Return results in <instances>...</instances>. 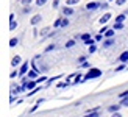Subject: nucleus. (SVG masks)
Returning <instances> with one entry per match:
<instances>
[{
	"instance_id": "nucleus-32",
	"label": "nucleus",
	"mask_w": 128,
	"mask_h": 117,
	"mask_svg": "<svg viewBox=\"0 0 128 117\" xmlns=\"http://www.w3.org/2000/svg\"><path fill=\"white\" fill-rule=\"evenodd\" d=\"M78 67H80V69H91L92 66H91V64H89L88 61H84V62H83V64H80Z\"/></svg>"
},
{
	"instance_id": "nucleus-26",
	"label": "nucleus",
	"mask_w": 128,
	"mask_h": 117,
	"mask_svg": "<svg viewBox=\"0 0 128 117\" xmlns=\"http://www.w3.org/2000/svg\"><path fill=\"white\" fill-rule=\"evenodd\" d=\"M17 28V22L12 19V20H10V31H14Z\"/></svg>"
},
{
	"instance_id": "nucleus-3",
	"label": "nucleus",
	"mask_w": 128,
	"mask_h": 117,
	"mask_svg": "<svg viewBox=\"0 0 128 117\" xmlns=\"http://www.w3.org/2000/svg\"><path fill=\"white\" fill-rule=\"evenodd\" d=\"M20 92H25V90H24V86H22V84H20V86H17V84L12 83V84H11V97L19 95Z\"/></svg>"
},
{
	"instance_id": "nucleus-1",
	"label": "nucleus",
	"mask_w": 128,
	"mask_h": 117,
	"mask_svg": "<svg viewBox=\"0 0 128 117\" xmlns=\"http://www.w3.org/2000/svg\"><path fill=\"white\" fill-rule=\"evenodd\" d=\"M102 75H103V72H102L100 69H97V67H91V69H89L88 72L84 74V81L95 80V78H100Z\"/></svg>"
},
{
	"instance_id": "nucleus-31",
	"label": "nucleus",
	"mask_w": 128,
	"mask_h": 117,
	"mask_svg": "<svg viewBox=\"0 0 128 117\" xmlns=\"http://www.w3.org/2000/svg\"><path fill=\"white\" fill-rule=\"evenodd\" d=\"M103 34H102V33H98V34H95L94 36V39H95V42H102V41H103Z\"/></svg>"
},
{
	"instance_id": "nucleus-8",
	"label": "nucleus",
	"mask_w": 128,
	"mask_h": 117,
	"mask_svg": "<svg viewBox=\"0 0 128 117\" xmlns=\"http://www.w3.org/2000/svg\"><path fill=\"white\" fill-rule=\"evenodd\" d=\"M20 64H22V56H20V55L12 56V60H11V67H19Z\"/></svg>"
},
{
	"instance_id": "nucleus-35",
	"label": "nucleus",
	"mask_w": 128,
	"mask_h": 117,
	"mask_svg": "<svg viewBox=\"0 0 128 117\" xmlns=\"http://www.w3.org/2000/svg\"><path fill=\"white\" fill-rule=\"evenodd\" d=\"M119 98L122 100V98H128V90H124V92H120L119 94Z\"/></svg>"
},
{
	"instance_id": "nucleus-27",
	"label": "nucleus",
	"mask_w": 128,
	"mask_h": 117,
	"mask_svg": "<svg viewBox=\"0 0 128 117\" xmlns=\"http://www.w3.org/2000/svg\"><path fill=\"white\" fill-rule=\"evenodd\" d=\"M95 44H97V42H95ZM95 44H92V45H89V47H88V52H89L91 55L97 52V45H95Z\"/></svg>"
},
{
	"instance_id": "nucleus-6",
	"label": "nucleus",
	"mask_w": 128,
	"mask_h": 117,
	"mask_svg": "<svg viewBox=\"0 0 128 117\" xmlns=\"http://www.w3.org/2000/svg\"><path fill=\"white\" fill-rule=\"evenodd\" d=\"M111 17H112V14H111L110 11H106L105 14H103V16H102V17L98 19V22H100L102 25H106V24H108V20H111Z\"/></svg>"
},
{
	"instance_id": "nucleus-30",
	"label": "nucleus",
	"mask_w": 128,
	"mask_h": 117,
	"mask_svg": "<svg viewBox=\"0 0 128 117\" xmlns=\"http://www.w3.org/2000/svg\"><path fill=\"white\" fill-rule=\"evenodd\" d=\"M78 3H80V0H66V5H69V6H74Z\"/></svg>"
},
{
	"instance_id": "nucleus-22",
	"label": "nucleus",
	"mask_w": 128,
	"mask_h": 117,
	"mask_svg": "<svg viewBox=\"0 0 128 117\" xmlns=\"http://www.w3.org/2000/svg\"><path fill=\"white\" fill-rule=\"evenodd\" d=\"M125 19H126V12H124V14H119V16H116V20H114V22H125Z\"/></svg>"
},
{
	"instance_id": "nucleus-23",
	"label": "nucleus",
	"mask_w": 128,
	"mask_h": 117,
	"mask_svg": "<svg viewBox=\"0 0 128 117\" xmlns=\"http://www.w3.org/2000/svg\"><path fill=\"white\" fill-rule=\"evenodd\" d=\"M126 67H128V64H126V62H120V66L116 67V72H122V70H125Z\"/></svg>"
},
{
	"instance_id": "nucleus-25",
	"label": "nucleus",
	"mask_w": 128,
	"mask_h": 117,
	"mask_svg": "<svg viewBox=\"0 0 128 117\" xmlns=\"http://www.w3.org/2000/svg\"><path fill=\"white\" fill-rule=\"evenodd\" d=\"M55 48H56V44H48L44 52H46V53H50V52H52V50H55Z\"/></svg>"
},
{
	"instance_id": "nucleus-13",
	"label": "nucleus",
	"mask_w": 128,
	"mask_h": 117,
	"mask_svg": "<svg viewBox=\"0 0 128 117\" xmlns=\"http://www.w3.org/2000/svg\"><path fill=\"white\" fill-rule=\"evenodd\" d=\"M70 84H72V83H70L69 80H66V81H60L58 84H56V88H58V89H66V88L70 86Z\"/></svg>"
},
{
	"instance_id": "nucleus-15",
	"label": "nucleus",
	"mask_w": 128,
	"mask_h": 117,
	"mask_svg": "<svg viewBox=\"0 0 128 117\" xmlns=\"http://www.w3.org/2000/svg\"><path fill=\"white\" fill-rule=\"evenodd\" d=\"M120 106H122V105H120V103H119V105L116 103V105H111V106H108L106 109H108V111H110V112H117V111H120Z\"/></svg>"
},
{
	"instance_id": "nucleus-37",
	"label": "nucleus",
	"mask_w": 128,
	"mask_h": 117,
	"mask_svg": "<svg viewBox=\"0 0 128 117\" xmlns=\"http://www.w3.org/2000/svg\"><path fill=\"white\" fill-rule=\"evenodd\" d=\"M16 76H19V70H12V72L10 74V78L12 80V78H16Z\"/></svg>"
},
{
	"instance_id": "nucleus-4",
	"label": "nucleus",
	"mask_w": 128,
	"mask_h": 117,
	"mask_svg": "<svg viewBox=\"0 0 128 117\" xmlns=\"http://www.w3.org/2000/svg\"><path fill=\"white\" fill-rule=\"evenodd\" d=\"M61 12H62V16H66V17H69V16H72L74 12H75V10L72 8V6H69V5H66V6H62V8H61Z\"/></svg>"
},
{
	"instance_id": "nucleus-34",
	"label": "nucleus",
	"mask_w": 128,
	"mask_h": 117,
	"mask_svg": "<svg viewBox=\"0 0 128 117\" xmlns=\"http://www.w3.org/2000/svg\"><path fill=\"white\" fill-rule=\"evenodd\" d=\"M38 108H39V103H34V105H33V106H31V108L28 109V114H31V112H34V111H36Z\"/></svg>"
},
{
	"instance_id": "nucleus-17",
	"label": "nucleus",
	"mask_w": 128,
	"mask_h": 117,
	"mask_svg": "<svg viewBox=\"0 0 128 117\" xmlns=\"http://www.w3.org/2000/svg\"><path fill=\"white\" fill-rule=\"evenodd\" d=\"M112 28L116 30V31H120V30H124V28H125V25H124V22H114Z\"/></svg>"
},
{
	"instance_id": "nucleus-19",
	"label": "nucleus",
	"mask_w": 128,
	"mask_h": 117,
	"mask_svg": "<svg viewBox=\"0 0 128 117\" xmlns=\"http://www.w3.org/2000/svg\"><path fill=\"white\" fill-rule=\"evenodd\" d=\"M114 34H116V30H114V28H108V31H106L103 36L105 38H114Z\"/></svg>"
},
{
	"instance_id": "nucleus-39",
	"label": "nucleus",
	"mask_w": 128,
	"mask_h": 117,
	"mask_svg": "<svg viewBox=\"0 0 128 117\" xmlns=\"http://www.w3.org/2000/svg\"><path fill=\"white\" fill-rule=\"evenodd\" d=\"M120 105L125 106V108H128V98H122V100H120Z\"/></svg>"
},
{
	"instance_id": "nucleus-20",
	"label": "nucleus",
	"mask_w": 128,
	"mask_h": 117,
	"mask_svg": "<svg viewBox=\"0 0 128 117\" xmlns=\"http://www.w3.org/2000/svg\"><path fill=\"white\" fill-rule=\"evenodd\" d=\"M83 117H100V111H91V112H86Z\"/></svg>"
},
{
	"instance_id": "nucleus-36",
	"label": "nucleus",
	"mask_w": 128,
	"mask_h": 117,
	"mask_svg": "<svg viewBox=\"0 0 128 117\" xmlns=\"http://www.w3.org/2000/svg\"><path fill=\"white\" fill-rule=\"evenodd\" d=\"M48 0H36V6H44Z\"/></svg>"
},
{
	"instance_id": "nucleus-42",
	"label": "nucleus",
	"mask_w": 128,
	"mask_h": 117,
	"mask_svg": "<svg viewBox=\"0 0 128 117\" xmlns=\"http://www.w3.org/2000/svg\"><path fill=\"white\" fill-rule=\"evenodd\" d=\"M126 3V0H116V6H122Z\"/></svg>"
},
{
	"instance_id": "nucleus-10",
	"label": "nucleus",
	"mask_w": 128,
	"mask_h": 117,
	"mask_svg": "<svg viewBox=\"0 0 128 117\" xmlns=\"http://www.w3.org/2000/svg\"><path fill=\"white\" fill-rule=\"evenodd\" d=\"M41 20H42V16H41V14H34L33 17H31L30 24H31V27H36V25L41 24Z\"/></svg>"
},
{
	"instance_id": "nucleus-41",
	"label": "nucleus",
	"mask_w": 128,
	"mask_h": 117,
	"mask_svg": "<svg viewBox=\"0 0 128 117\" xmlns=\"http://www.w3.org/2000/svg\"><path fill=\"white\" fill-rule=\"evenodd\" d=\"M58 6H60V0H53V3H52V8H53V10H56Z\"/></svg>"
},
{
	"instance_id": "nucleus-46",
	"label": "nucleus",
	"mask_w": 128,
	"mask_h": 117,
	"mask_svg": "<svg viewBox=\"0 0 128 117\" xmlns=\"http://www.w3.org/2000/svg\"><path fill=\"white\" fill-rule=\"evenodd\" d=\"M108 2H112V0H108Z\"/></svg>"
},
{
	"instance_id": "nucleus-44",
	"label": "nucleus",
	"mask_w": 128,
	"mask_h": 117,
	"mask_svg": "<svg viewBox=\"0 0 128 117\" xmlns=\"http://www.w3.org/2000/svg\"><path fill=\"white\" fill-rule=\"evenodd\" d=\"M19 2H20L22 5H30L31 2H33V0H19Z\"/></svg>"
},
{
	"instance_id": "nucleus-43",
	"label": "nucleus",
	"mask_w": 128,
	"mask_h": 117,
	"mask_svg": "<svg viewBox=\"0 0 128 117\" xmlns=\"http://www.w3.org/2000/svg\"><path fill=\"white\" fill-rule=\"evenodd\" d=\"M106 31H108V27H106V25H103V27L100 28V31H98V33H102V34H105Z\"/></svg>"
},
{
	"instance_id": "nucleus-40",
	"label": "nucleus",
	"mask_w": 128,
	"mask_h": 117,
	"mask_svg": "<svg viewBox=\"0 0 128 117\" xmlns=\"http://www.w3.org/2000/svg\"><path fill=\"white\" fill-rule=\"evenodd\" d=\"M100 8H102V10H108V8H110V3H108V2L100 3Z\"/></svg>"
},
{
	"instance_id": "nucleus-11",
	"label": "nucleus",
	"mask_w": 128,
	"mask_h": 117,
	"mask_svg": "<svg viewBox=\"0 0 128 117\" xmlns=\"http://www.w3.org/2000/svg\"><path fill=\"white\" fill-rule=\"evenodd\" d=\"M50 33H52V27H44V28L39 31V36H41V39H44V38H47Z\"/></svg>"
},
{
	"instance_id": "nucleus-5",
	"label": "nucleus",
	"mask_w": 128,
	"mask_h": 117,
	"mask_svg": "<svg viewBox=\"0 0 128 117\" xmlns=\"http://www.w3.org/2000/svg\"><path fill=\"white\" fill-rule=\"evenodd\" d=\"M114 44H116V39H114V38H105L103 45H102V47H103V48H111Z\"/></svg>"
},
{
	"instance_id": "nucleus-21",
	"label": "nucleus",
	"mask_w": 128,
	"mask_h": 117,
	"mask_svg": "<svg viewBox=\"0 0 128 117\" xmlns=\"http://www.w3.org/2000/svg\"><path fill=\"white\" fill-rule=\"evenodd\" d=\"M31 11H33V8H31L30 5H24V8H22V14H30Z\"/></svg>"
},
{
	"instance_id": "nucleus-38",
	"label": "nucleus",
	"mask_w": 128,
	"mask_h": 117,
	"mask_svg": "<svg viewBox=\"0 0 128 117\" xmlns=\"http://www.w3.org/2000/svg\"><path fill=\"white\" fill-rule=\"evenodd\" d=\"M84 61H88V56L83 55V56H80V58H78V64H83Z\"/></svg>"
},
{
	"instance_id": "nucleus-9",
	"label": "nucleus",
	"mask_w": 128,
	"mask_h": 117,
	"mask_svg": "<svg viewBox=\"0 0 128 117\" xmlns=\"http://www.w3.org/2000/svg\"><path fill=\"white\" fill-rule=\"evenodd\" d=\"M98 8H100L98 2H89V3H86V10L88 11H97Z\"/></svg>"
},
{
	"instance_id": "nucleus-29",
	"label": "nucleus",
	"mask_w": 128,
	"mask_h": 117,
	"mask_svg": "<svg viewBox=\"0 0 128 117\" xmlns=\"http://www.w3.org/2000/svg\"><path fill=\"white\" fill-rule=\"evenodd\" d=\"M48 80V78L46 76V75H42V76H38L36 78V81H38V84H41V83H44V81H47Z\"/></svg>"
},
{
	"instance_id": "nucleus-24",
	"label": "nucleus",
	"mask_w": 128,
	"mask_h": 117,
	"mask_svg": "<svg viewBox=\"0 0 128 117\" xmlns=\"http://www.w3.org/2000/svg\"><path fill=\"white\" fill-rule=\"evenodd\" d=\"M61 24H62V17H58L56 20L53 22V28H60L61 27Z\"/></svg>"
},
{
	"instance_id": "nucleus-16",
	"label": "nucleus",
	"mask_w": 128,
	"mask_h": 117,
	"mask_svg": "<svg viewBox=\"0 0 128 117\" xmlns=\"http://www.w3.org/2000/svg\"><path fill=\"white\" fill-rule=\"evenodd\" d=\"M41 90H42V86H36L33 90H28V92H27V97H28V98H30V97H33L36 92H41Z\"/></svg>"
},
{
	"instance_id": "nucleus-14",
	"label": "nucleus",
	"mask_w": 128,
	"mask_h": 117,
	"mask_svg": "<svg viewBox=\"0 0 128 117\" xmlns=\"http://www.w3.org/2000/svg\"><path fill=\"white\" fill-rule=\"evenodd\" d=\"M61 75H58V76H53V78H48L47 80V83H46V88H48V86H52V84L55 83V81H58V80H61Z\"/></svg>"
},
{
	"instance_id": "nucleus-18",
	"label": "nucleus",
	"mask_w": 128,
	"mask_h": 117,
	"mask_svg": "<svg viewBox=\"0 0 128 117\" xmlns=\"http://www.w3.org/2000/svg\"><path fill=\"white\" fill-rule=\"evenodd\" d=\"M17 45H19V38H11L10 39V47L14 48V47H17Z\"/></svg>"
},
{
	"instance_id": "nucleus-33",
	"label": "nucleus",
	"mask_w": 128,
	"mask_h": 117,
	"mask_svg": "<svg viewBox=\"0 0 128 117\" xmlns=\"http://www.w3.org/2000/svg\"><path fill=\"white\" fill-rule=\"evenodd\" d=\"M69 24H70V22H69V19L64 16V17H62V24H61V27H62V28H64V27H69Z\"/></svg>"
},
{
	"instance_id": "nucleus-28",
	"label": "nucleus",
	"mask_w": 128,
	"mask_h": 117,
	"mask_svg": "<svg viewBox=\"0 0 128 117\" xmlns=\"http://www.w3.org/2000/svg\"><path fill=\"white\" fill-rule=\"evenodd\" d=\"M74 45H75V39H69V41L66 42V45H64V47H66V48H72Z\"/></svg>"
},
{
	"instance_id": "nucleus-7",
	"label": "nucleus",
	"mask_w": 128,
	"mask_h": 117,
	"mask_svg": "<svg viewBox=\"0 0 128 117\" xmlns=\"http://www.w3.org/2000/svg\"><path fill=\"white\" fill-rule=\"evenodd\" d=\"M81 83H84V75H81L80 72H76V75L74 76V80H72V84H81Z\"/></svg>"
},
{
	"instance_id": "nucleus-2",
	"label": "nucleus",
	"mask_w": 128,
	"mask_h": 117,
	"mask_svg": "<svg viewBox=\"0 0 128 117\" xmlns=\"http://www.w3.org/2000/svg\"><path fill=\"white\" fill-rule=\"evenodd\" d=\"M30 67H31V62H28V61H24L22 64H20V69H19V76H25L28 74V70H30Z\"/></svg>"
},
{
	"instance_id": "nucleus-12",
	"label": "nucleus",
	"mask_w": 128,
	"mask_h": 117,
	"mask_svg": "<svg viewBox=\"0 0 128 117\" xmlns=\"http://www.w3.org/2000/svg\"><path fill=\"white\" fill-rule=\"evenodd\" d=\"M117 61H119V62H126V64H128V50H126V52H122V53L119 55Z\"/></svg>"
},
{
	"instance_id": "nucleus-45",
	"label": "nucleus",
	"mask_w": 128,
	"mask_h": 117,
	"mask_svg": "<svg viewBox=\"0 0 128 117\" xmlns=\"http://www.w3.org/2000/svg\"><path fill=\"white\" fill-rule=\"evenodd\" d=\"M111 117H122V114L117 111V112H112V116H111Z\"/></svg>"
}]
</instances>
